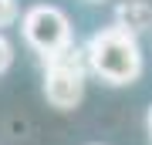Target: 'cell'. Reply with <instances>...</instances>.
Here are the masks:
<instances>
[{
	"label": "cell",
	"instance_id": "cell-2",
	"mask_svg": "<svg viewBox=\"0 0 152 145\" xmlns=\"http://www.w3.org/2000/svg\"><path fill=\"white\" fill-rule=\"evenodd\" d=\"M20 34L31 44V51H37L41 58H51L61 47L75 44V31H71V17L54 4H34L20 17Z\"/></svg>",
	"mask_w": 152,
	"mask_h": 145
},
{
	"label": "cell",
	"instance_id": "cell-1",
	"mask_svg": "<svg viewBox=\"0 0 152 145\" xmlns=\"http://www.w3.org/2000/svg\"><path fill=\"white\" fill-rule=\"evenodd\" d=\"M85 51H88V71L112 88L135 85L142 78V71H145L139 37L132 31H125V27H118V24L95 31L88 37Z\"/></svg>",
	"mask_w": 152,
	"mask_h": 145
},
{
	"label": "cell",
	"instance_id": "cell-5",
	"mask_svg": "<svg viewBox=\"0 0 152 145\" xmlns=\"http://www.w3.org/2000/svg\"><path fill=\"white\" fill-rule=\"evenodd\" d=\"M10 64H14V44L7 41L4 31H0V74H4V71H10Z\"/></svg>",
	"mask_w": 152,
	"mask_h": 145
},
{
	"label": "cell",
	"instance_id": "cell-6",
	"mask_svg": "<svg viewBox=\"0 0 152 145\" xmlns=\"http://www.w3.org/2000/svg\"><path fill=\"white\" fill-rule=\"evenodd\" d=\"M17 17H20V10H17V0H0V27H10Z\"/></svg>",
	"mask_w": 152,
	"mask_h": 145
},
{
	"label": "cell",
	"instance_id": "cell-4",
	"mask_svg": "<svg viewBox=\"0 0 152 145\" xmlns=\"http://www.w3.org/2000/svg\"><path fill=\"white\" fill-rule=\"evenodd\" d=\"M115 24L125 27V31H132L135 37L152 31V4L149 0H122L115 7Z\"/></svg>",
	"mask_w": 152,
	"mask_h": 145
},
{
	"label": "cell",
	"instance_id": "cell-3",
	"mask_svg": "<svg viewBox=\"0 0 152 145\" xmlns=\"http://www.w3.org/2000/svg\"><path fill=\"white\" fill-rule=\"evenodd\" d=\"M44 98L61 111L81 105L85 98V71H71V68H48L44 71Z\"/></svg>",
	"mask_w": 152,
	"mask_h": 145
},
{
	"label": "cell",
	"instance_id": "cell-7",
	"mask_svg": "<svg viewBox=\"0 0 152 145\" xmlns=\"http://www.w3.org/2000/svg\"><path fill=\"white\" fill-rule=\"evenodd\" d=\"M145 125H149V135H152V108H149V118H145Z\"/></svg>",
	"mask_w": 152,
	"mask_h": 145
}]
</instances>
